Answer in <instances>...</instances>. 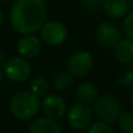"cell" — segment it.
Wrapping results in <instances>:
<instances>
[{"mask_svg": "<svg viewBox=\"0 0 133 133\" xmlns=\"http://www.w3.org/2000/svg\"><path fill=\"white\" fill-rule=\"evenodd\" d=\"M47 17L44 0H15L10 12L13 28L21 34H33L41 28Z\"/></svg>", "mask_w": 133, "mask_h": 133, "instance_id": "obj_1", "label": "cell"}, {"mask_svg": "<svg viewBox=\"0 0 133 133\" xmlns=\"http://www.w3.org/2000/svg\"><path fill=\"white\" fill-rule=\"evenodd\" d=\"M40 100L31 92H19L12 97L10 103L11 113L20 120L34 118L40 110Z\"/></svg>", "mask_w": 133, "mask_h": 133, "instance_id": "obj_2", "label": "cell"}, {"mask_svg": "<svg viewBox=\"0 0 133 133\" xmlns=\"http://www.w3.org/2000/svg\"><path fill=\"white\" fill-rule=\"evenodd\" d=\"M94 112L96 116L105 123H114L121 114L120 103L112 96H104L96 100Z\"/></svg>", "mask_w": 133, "mask_h": 133, "instance_id": "obj_3", "label": "cell"}, {"mask_svg": "<svg viewBox=\"0 0 133 133\" xmlns=\"http://www.w3.org/2000/svg\"><path fill=\"white\" fill-rule=\"evenodd\" d=\"M67 120L71 127L74 130H86L92 124V111L85 104L77 103L68 110Z\"/></svg>", "mask_w": 133, "mask_h": 133, "instance_id": "obj_4", "label": "cell"}, {"mask_svg": "<svg viewBox=\"0 0 133 133\" xmlns=\"http://www.w3.org/2000/svg\"><path fill=\"white\" fill-rule=\"evenodd\" d=\"M41 39L51 46L63 44L67 38V30L60 21L51 20L45 23L40 28Z\"/></svg>", "mask_w": 133, "mask_h": 133, "instance_id": "obj_5", "label": "cell"}, {"mask_svg": "<svg viewBox=\"0 0 133 133\" xmlns=\"http://www.w3.org/2000/svg\"><path fill=\"white\" fill-rule=\"evenodd\" d=\"M4 73L13 81H24L31 74V65L24 58H11L4 65Z\"/></svg>", "mask_w": 133, "mask_h": 133, "instance_id": "obj_6", "label": "cell"}, {"mask_svg": "<svg viewBox=\"0 0 133 133\" xmlns=\"http://www.w3.org/2000/svg\"><path fill=\"white\" fill-rule=\"evenodd\" d=\"M93 60L90 53L84 52V51H79L75 52L68 58L67 61V68L68 72L72 75H77V77H81L85 75L92 70Z\"/></svg>", "mask_w": 133, "mask_h": 133, "instance_id": "obj_7", "label": "cell"}, {"mask_svg": "<svg viewBox=\"0 0 133 133\" xmlns=\"http://www.w3.org/2000/svg\"><path fill=\"white\" fill-rule=\"evenodd\" d=\"M120 37V31L113 24L107 23V21L99 24L98 31H97V38H98V43L100 44V46L106 48L114 47L121 39Z\"/></svg>", "mask_w": 133, "mask_h": 133, "instance_id": "obj_8", "label": "cell"}, {"mask_svg": "<svg viewBox=\"0 0 133 133\" xmlns=\"http://www.w3.org/2000/svg\"><path fill=\"white\" fill-rule=\"evenodd\" d=\"M43 111L45 113V116L50 119L57 120L64 117L66 113V104L60 97L58 96H46L44 99L43 104Z\"/></svg>", "mask_w": 133, "mask_h": 133, "instance_id": "obj_9", "label": "cell"}, {"mask_svg": "<svg viewBox=\"0 0 133 133\" xmlns=\"http://www.w3.org/2000/svg\"><path fill=\"white\" fill-rule=\"evenodd\" d=\"M17 48L19 54L23 58L31 59L39 54L41 50V43L39 40V38H37L35 35L25 34V37H23L18 41Z\"/></svg>", "mask_w": 133, "mask_h": 133, "instance_id": "obj_10", "label": "cell"}, {"mask_svg": "<svg viewBox=\"0 0 133 133\" xmlns=\"http://www.w3.org/2000/svg\"><path fill=\"white\" fill-rule=\"evenodd\" d=\"M104 12L111 18H121L128 12L130 4L127 0H104Z\"/></svg>", "mask_w": 133, "mask_h": 133, "instance_id": "obj_11", "label": "cell"}, {"mask_svg": "<svg viewBox=\"0 0 133 133\" xmlns=\"http://www.w3.org/2000/svg\"><path fill=\"white\" fill-rule=\"evenodd\" d=\"M114 54L118 61L121 64L133 63V40L131 39H120L114 46Z\"/></svg>", "mask_w": 133, "mask_h": 133, "instance_id": "obj_12", "label": "cell"}, {"mask_svg": "<svg viewBox=\"0 0 133 133\" xmlns=\"http://www.w3.org/2000/svg\"><path fill=\"white\" fill-rule=\"evenodd\" d=\"M30 133H61V128L55 120L44 117L33 121L30 127Z\"/></svg>", "mask_w": 133, "mask_h": 133, "instance_id": "obj_13", "label": "cell"}, {"mask_svg": "<svg viewBox=\"0 0 133 133\" xmlns=\"http://www.w3.org/2000/svg\"><path fill=\"white\" fill-rule=\"evenodd\" d=\"M77 97L80 100V103L85 105H91L94 104L98 99V90L92 83H83L77 88Z\"/></svg>", "mask_w": 133, "mask_h": 133, "instance_id": "obj_14", "label": "cell"}, {"mask_svg": "<svg viewBox=\"0 0 133 133\" xmlns=\"http://www.w3.org/2000/svg\"><path fill=\"white\" fill-rule=\"evenodd\" d=\"M30 90L31 93H33L38 98H40V97H45L48 93L50 85H48V81L44 77H37L31 81Z\"/></svg>", "mask_w": 133, "mask_h": 133, "instance_id": "obj_15", "label": "cell"}, {"mask_svg": "<svg viewBox=\"0 0 133 133\" xmlns=\"http://www.w3.org/2000/svg\"><path fill=\"white\" fill-rule=\"evenodd\" d=\"M73 83L72 74L70 72H59L54 75L53 78V84L58 91L67 90Z\"/></svg>", "mask_w": 133, "mask_h": 133, "instance_id": "obj_16", "label": "cell"}, {"mask_svg": "<svg viewBox=\"0 0 133 133\" xmlns=\"http://www.w3.org/2000/svg\"><path fill=\"white\" fill-rule=\"evenodd\" d=\"M118 125L121 132L133 133V112H124L118 118Z\"/></svg>", "mask_w": 133, "mask_h": 133, "instance_id": "obj_17", "label": "cell"}, {"mask_svg": "<svg viewBox=\"0 0 133 133\" xmlns=\"http://www.w3.org/2000/svg\"><path fill=\"white\" fill-rule=\"evenodd\" d=\"M87 133H116L114 130L105 121H96L88 126Z\"/></svg>", "mask_w": 133, "mask_h": 133, "instance_id": "obj_18", "label": "cell"}, {"mask_svg": "<svg viewBox=\"0 0 133 133\" xmlns=\"http://www.w3.org/2000/svg\"><path fill=\"white\" fill-rule=\"evenodd\" d=\"M118 84L121 87L125 88L133 86V71L126 70L124 72H121L118 78Z\"/></svg>", "mask_w": 133, "mask_h": 133, "instance_id": "obj_19", "label": "cell"}, {"mask_svg": "<svg viewBox=\"0 0 133 133\" xmlns=\"http://www.w3.org/2000/svg\"><path fill=\"white\" fill-rule=\"evenodd\" d=\"M123 28L126 37L133 40V11H131L125 17V20L123 23Z\"/></svg>", "mask_w": 133, "mask_h": 133, "instance_id": "obj_20", "label": "cell"}, {"mask_svg": "<svg viewBox=\"0 0 133 133\" xmlns=\"http://www.w3.org/2000/svg\"><path fill=\"white\" fill-rule=\"evenodd\" d=\"M104 0H83V4L88 12L97 13L103 7Z\"/></svg>", "mask_w": 133, "mask_h": 133, "instance_id": "obj_21", "label": "cell"}, {"mask_svg": "<svg viewBox=\"0 0 133 133\" xmlns=\"http://www.w3.org/2000/svg\"><path fill=\"white\" fill-rule=\"evenodd\" d=\"M4 60H5V53L0 51V64H3Z\"/></svg>", "mask_w": 133, "mask_h": 133, "instance_id": "obj_22", "label": "cell"}, {"mask_svg": "<svg viewBox=\"0 0 133 133\" xmlns=\"http://www.w3.org/2000/svg\"><path fill=\"white\" fill-rule=\"evenodd\" d=\"M3 24V14H1V12H0V25Z\"/></svg>", "mask_w": 133, "mask_h": 133, "instance_id": "obj_23", "label": "cell"}, {"mask_svg": "<svg viewBox=\"0 0 133 133\" xmlns=\"http://www.w3.org/2000/svg\"><path fill=\"white\" fill-rule=\"evenodd\" d=\"M3 77H4V74H3V72H1V70H0V81L3 80Z\"/></svg>", "mask_w": 133, "mask_h": 133, "instance_id": "obj_24", "label": "cell"}, {"mask_svg": "<svg viewBox=\"0 0 133 133\" xmlns=\"http://www.w3.org/2000/svg\"><path fill=\"white\" fill-rule=\"evenodd\" d=\"M68 133H78V132H74V131H72V132H68Z\"/></svg>", "mask_w": 133, "mask_h": 133, "instance_id": "obj_25", "label": "cell"}, {"mask_svg": "<svg viewBox=\"0 0 133 133\" xmlns=\"http://www.w3.org/2000/svg\"><path fill=\"white\" fill-rule=\"evenodd\" d=\"M132 101H133V92H132Z\"/></svg>", "mask_w": 133, "mask_h": 133, "instance_id": "obj_26", "label": "cell"}, {"mask_svg": "<svg viewBox=\"0 0 133 133\" xmlns=\"http://www.w3.org/2000/svg\"><path fill=\"white\" fill-rule=\"evenodd\" d=\"M1 1H3V0H0V3H1Z\"/></svg>", "mask_w": 133, "mask_h": 133, "instance_id": "obj_27", "label": "cell"}]
</instances>
